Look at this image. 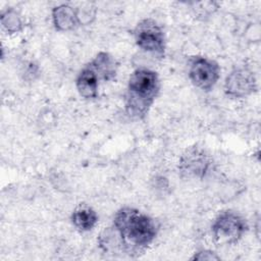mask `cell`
<instances>
[{
  "mask_svg": "<svg viewBox=\"0 0 261 261\" xmlns=\"http://www.w3.org/2000/svg\"><path fill=\"white\" fill-rule=\"evenodd\" d=\"M157 231L158 226L152 217L136 208L123 207L115 213L112 227L101 233L99 245L105 252L119 250L137 257L152 244Z\"/></svg>",
  "mask_w": 261,
  "mask_h": 261,
  "instance_id": "1",
  "label": "cell"
},
{
  "mask_svg": "<svg viewBox=\"0 0 261 261\" xmlns=\"http://www.w3.org/2000/svg\"><path fill=\"white\" fill-rule=\"evenodd\" d=\"M160 91V82L157 72L141 67L129 76L124 106L128 116L143 119Z\"/></svg>",
  "mask_w": 261,
  "mask_h": 261,
  "instance_id": "2",
  "label": "cell"
},
{
  "mask_svg": "<svg viewBox=\"0 0 261 261\" xmlns=\"http://www.w3.org/2000/svg\"><path fill=\"white\" fill-rule=\"evenodd\" d=\"M248 229L246 220L238 213L225 211L220 213L212 224L214 240L220 245L238 243Z\"/></svg>",
  "mask_w": 261,
  "mask_h": 261,
  "instance_id": "3",
  "label": "cell"
},
{
  "mask_svg": "<svg viewBox=\"0 0 261 261\" xmlns=\"http://www.w3.org/2000/svg\"><path fill=\"white\" fill-rule=\"evenodd\" d=\"M136 44L143 50L156 55L165 52V36L161 25L152 18L141 20L134 31Z\"/></svg>",
  "mask_w": 261,
  "mask_h": 261,
  "instance_id": "4",
  "label": "cell"
},
{
  "mask_svg": "<svg viewBox=\"0 0 261 261\" xmlns=\"http://www.w3.org/2000/svg\"><path fill=\"white\" fill-rule=\"evenodd\" d=\"M220 75V67L212 59L195 56L192 58L189 67L191 82L203 91H210L217 83Z\"/></svg>",
  "mask_w": 261,
  "mask_h": 261,
  "instance_id": "5",
  "label": "cell"
},
{
  "mask_svg": "<svg viewBox=\"0 0 261 261\" xmlns=\"http://www.w3.org/2000/svg\"><path fill=\"white\" fill-rule=\"evenodd\" d=\"M257 84L254 72L247 67L233 69L226 77L224 91L226 95L234 98L249 96L256 91Z\"/></svg>",
  "mask_w": 261,
  "mask_h": 261,
  "instance_id": "6",
  "label": "cell"
},
{
  "mask_svg": "<svg viewBox=\"0 0 261 261\" xmlns=\"http://www.w3.org/2000/svg\"><path fill=\"white\" fill-rule=\"evenodd\" d=\"M211 162V158L204 150L194 147L181 156L178 168L185 176L202 178L208 172Z\"/></svg>",
  "mask_w": 261,
  "mask_h": 261,
  "instance_id": "7",
  "label": "cell"
},
{
  "mask_svg": "<svg viewBox=\"0 0 261 261\" xmlns=\"http://www.w3.org/2000/svg\"><path fill=\"white\" fill-rule=\"evenodd\" d=\"M100 77L96 71L87 64L77 74L75 86L79 94L85 99H95L98 97Z\"/></svg>",
  "mask_w": 261,
  "mask_h": 261,
  "instance_id": "8",
  "label": "cell"
},
{
  "mask_svg": "<svg viewBox=\"0 0 261 261\" xmlns=\"http://www.w3.org/2000/svg\"><path fill=\"white\" fill-rule=\"evenodd\" d=\"M52 19L55 29L61 32L74 30L81 24L76 8L68 4H61L54 7L52 10Z\"/></svg>",
  "mask_w": 261,
  "mask_h": 261,
  "instance_id": "9",
  "label": "cell"
},
{
  "mask_svg": "<svg viewBox=\"0 0 261 261\" xmlns=\"http://www.w3.org/2000/svg\"><path fill=\"white\" fill-rule=\"evenodd\" d=\"M96 71L101 81L108 82L116 75V63L114 58L107 52H100L89 63Z\"/></svg>",
  "mask_w": 261,
  "mask_h": 261,
  "instance_id": "10",
  "label": "cell"
},
{
  "mask_svg": "<svg viewBox=\"0 0 261 261\" xmlns=\"http://www.w3.org/2000/svg\"><path fill=\"white\" fill-rule=\"evenodd\" d=\"M71 222L80 231H89L98 222V215L91 207L80 205L71 214Z\"/></svg>",
  "mask_w": 261,
  "mask_h": 261,
  "instance_id": "11",
  "label": "cell"
},
{
  "mask_svg": "<svg viewBox=\"0 0 261 261\" xmlns=\"http://www.w3.org/2000/svg\"><path fill=\"white\" fill-rule=\"evenodd\" d=\"M1 23L3 28L10 34L18 33L22 30L21 18L13 9H8L2 13Z\"/></svg>",
  "mask_w": 261,
  "mask_h": 261,
  "instance_id": "12",
  "label": "cell"
},
{
  "mask_svg": "<svg viewBox=\"0 0 261 261\" xmlns=\"http://www.w3.org/2000/svg\"><path fill=\"white\" fill-rule=\"evenodd\" d=\"M192 259L193 260H195V259L196 260H219L220 258L217 255H215L214 252L204 250V251H200L197 254H195Z\"/></svg>",
  "mask_w": 261,
  "mask_h": 261,
  "instance_id": "13",
  "label": "cell"
}]
</instances>
